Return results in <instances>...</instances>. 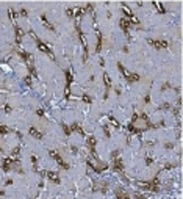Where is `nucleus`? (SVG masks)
Instances as JSON below:
<instances>
[{"mask_svg": "<svg viewBox=\"0 0 183 199\" xmlns=\"http://www.w3.org/2000/svg\"><path fill=\"white\" fill-rule=\"evenodd\" d=\"M38 47H39V50H42V52H45V54H49V55H50V57H53L52 50H50V49L47 47V46H44V44H42L41 41H38Z\"/></svg>", "mask_w": 183, "mask_h": 199, "instance_id": "f257e3e1", "label": "nucleus"}, {"mask_svg": "<svg viewBox=\"0 0 183 199\" xmlns=\"http://www.w3.org/2000/svg\"><path fill=\"white\" fill-rule=\"evenodd\" d=\"M149 44H152V46H155L157 49H160V47H166V42L164 41H152V39H149Z\"/></svg>", "mask_w": 183, "mask_h": 199, "instance_id": "f03ea898", "label": "nucleus"}, {"mask_svg": "<svg viewBox=\"0 0 183 199\" xmlns=\"http://www.w3.org/2000/svg\"><path fill=\"white\" fill-rule=\"evenodd\" d=\"M88 144H89V147H91V151H94V146H95V138H94V137H89V138H88Z\"/></svg>", "mask_w": 183, "mask_h": 199, "instance_id": "7ed1b4c3", "label": "nucleus"}, {"mask_svg": "<svg viewBox=\"0 0 183 199\" xmlns=\"http://www.w3.org/2000/svg\"><path fill=\"white\" fill-rule=\"evenodd\" d=\"M30 133H31V135H33V137H36V138H42V135H41V133H39V132H38V130H36V129H35V127H31V129H30Z\"/></svg>", "mask_w": 183, "mask_h": 199, "instance_id": "20e7f679", "label": "nucleus"}, {"mask_svg": "<svg viewBox=\"0 0 183 199\" xmlns=\"http://www.w3.org/2000/svg\"><path fill=\"white\" fill-rule=\"evenodd\" d=\"M47 177H49V179H52V180H55V182H59V179L56 177V176L53 174V172H49V174H47Z\"/></svg>", "mask_w": 183, "mask_h": 199, "instance_id": "39448f33", "label": "nucleus"}, {"mask_svg": "<svg viewBox=\"0 0 183 199\" xmlns=\"http://www.w3.org/2000/svg\"><path fill=\"white\" fill-rule=\"evenodd\" d=\"M0 133H8V129L3 127V125H0Z\"/></svg>", "mask_w": 183, "mask_h": 199, "instance_id": "423d86ee", "label": "nucleus"}, {"mask_svg": "<svg viewBox=\"0 0 183 199\" xmlns=\"http://www.w3.org/2000/svg\"><path fill=\"white\" fill-rule=\"evenodd\" d=\"M83 99H85L86 102H91V99H89V96H83Z\"/></svg>", "mask_w": 183, "mask_h": 199, "instance_id": "0eeeda50", "label": "nucleus"}]
</instances>
